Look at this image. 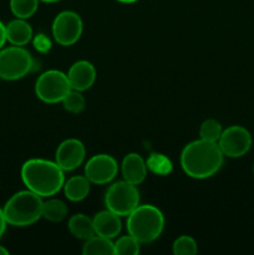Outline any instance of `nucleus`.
Returning a JSON list of instances; mask_svg holds the SVG:
<instances>
[{"instance_id":"nucleus-1","label":"nucleus","mask_w":254,"mask_h":255,"mask_svg":"<svg viewBox=\"0 0 254 255\" xmlns=\"http://www.w3.org/2000/svg\"><path fill=\"white\" fill-rule=\"evenodd\" d=\"M224 154L218 142L198 139L187 144L181 153V166L187 176L206 179L214 176L223 166Z\"/></svg>"},{"instance_id":"nucleus-2","label":"nucleus","mask_w":254,"mask_h":255,"mask_svg":"<svg viewBox=\"0 0 254 255\" xmlns=\"http://www.w3.org/2000/svg\"><path fill=\"white\" fill-rule=\"evenodd\" d=\"M21 181L27 189L45 198L55 196L64 187L65 176L56 162L31 158L22 164Z\"/></svg>"},{"instance_id":"nucleus-3","label":"nucleus","mask_w":254,"mask_h":255,"mask_svg":"<svg viewBox=\"0 0 254 255\" xmlns=\"http://www.w3.org/2000/svg\"><path fill=\"white\" fill-rule=\"evenodd\" d=\"M42 197L26 189L12 194L2 212L9 226L29 227L42 218Z\"/></svg>"},{"instance_id":"nucleus-4","label":"nucleus","mask_w":254,"mask_h":255,"mask_svg":"<svg viewBox=\"0 0 254 255\" xmlns=\"http://www.w3.org/2000/svg\"><path fill=\"white\" fill-rule=\"evenodd\" d=\"M127 232L141 244L156 241L164 228V217L152 204L138 206L127 216Z\"/></svg>"},{"instance_id":"nucleus-5","label":"nucleus","mask_w":254,"mask_h":255,"mask_svg":"<svg viewBox=\"0 0 254 255\" xmlns=\"http://www.w3.org/2000/svg\"><path fill=\"white\" fill-rule=\"evenodd\" d=\"M34 67L31 54L22 46L2 47L0 50V79L16 81L26 76Z\"/></svg>"},{"instance_id":"nucleus-6","label":"nucleus","mask_w":254,"mask_h":255,"mask_svg":"<svg viewBox=\"0 0 254 255\" xmlns=\"http://www.w3.org/2000/svg\"><path fill=\"white\" fill-rule=\"evenodd\" d=\"M105 204L109 211L120 217H127L139 206V192L127 181L112 183L105 194Z\"/></svg>"},{"instance_id":"nucleus-7","label":"nucleus","mask_w":254,"mask_h":255,"mask_svg":"<svg viewBox=\"0 0 254 255\" xmlns=\"http://www.w3.org/2000/svg\"><path fill=\"white\" fill-rule=\"evenodd\" d=\"M71 90L67 75L59 70H49L40 75L35 84L37 99L45 104H57Z\"/></svg>"},{"instance_id":"nucleus-8","label":"nucleus","mask_w":254,"mask_h":255,"mask_svg":"<svg viewBox=\"0 0 254 255\" xmlns=\"http://www.w3.org/2000/svg\"><path fill=\"white\" fill-rule=\"evenodd\" d=\"M84 24L77 12L65 10L56 15L52 22V36L61 46H71L79 41Z\"/></svg>"},{"instance_id":"nucleus-9","label":"nucleus","mask_w":254,"mask_h":255,"mask_svg":"<svg viewBox=\"0 0 254 255\" xmlns=\"http://www.w3.org/2000/svg\"><path fill=\"white\" fill-rule=\"evenodd\" d=\"M253 139L252 134L246 127L234 126L223 129L218 139V146L224 156L229 158H239L247 154L251 149Z\"/></svg>"},{"instance_id":"nucleus-10","label":"nucleus","mask_w":254,"mask_h":255,"mask_svg":"<svg viewBox=\"0 0 254 255\" xmlns=\"http://www.w3.org/2000/svg\"><path fill=\"white\" fill-rule=\"evenodd\" d=\"M117 172H119V164L116 159L110 154H96L85 164V176L94 184L110 183L117 176Z\"/></svg>"},{"instance_id":"nucleus-11","label":"nucleus","mask_w":254,"mask_h":255,"mask_svg":"<svg viewBox=\"0 0 254 255\" xmlns=\"http://www.w3.org/2000/svg\"><path fill=\"white\" fill-rule=\"evenodd\" d=\"M86 148L84 143L77 138L65 139L59 144L55 153V162L59 164L64 172L74 171L79 168L85 161Z\"/></svg>"},{"instance_id":"nucleus-12","label":"nucleus","mask_w":254,"mask_h":255,"mask_svg":"<svg viewBox=\"0 0 254 255\" xmlns=\"http://www.w3.org/2000/svg\"><path fill=\"white\" fill-rule=\"evenodd\" d=\"M67 79L72 90L80 92L86 91L91 89L96 81V69L90 61L80 60L70 67L67 72Z\"/></svg>"},{"instance_id":"nucleus-13","label":"nucleus","mask_w":254,"mask_h":255,"mask_svg":"<svg viewBox=\"0 0 254 255\" xmlns=\"http://www.w3.org/2000/svg\"><path fill=\"white\" fill-rule=\"evenodd\" d=\"M95 227V233L100 237H104L107 239L116 238L122 229V223L120 216L115 214L114 212L102 211L99 212L96 216L92 218Z\"/></svg>"},{"instance_id":"nucleus-14","label":"nucleus","mask_w":254,"mask_h":255,"mask_svg":"<svg viewBox=\"0 0 254 255\" xmlns=\"http://www.w3.org/2000/svg\"><path fill=\"white\" fill-rule=\"evenodd\" d=\"M121 168L125 181L129 182L134 186H138L146 179V162L138 153H128L127 156H125Z\"/></svg>"},{"instance_id":"nucleus-15","label":"nucleus","mask_w":254,"mask_h":255,"mask_svg":"<svg viewBox=\"0 0 254 255\" xmlns=\"http://www.w3.org/2000/svg\"><path fill=\"white\" fill-rule=\"evenodd\" d=\"M6 27V40L11 45L15 46H25L29 44L32 39V27L26 19H16L11 20Z\"/></svg>"},{"instance_id":"nucleus-16","label":"nucleus","mask_w":254,"mask_h":255,"mask_svg":"<svg viewBox=\"0 0 254 255\" xmlns=\"http://www.w3.org/2000/svg\"><path fill=\"white\" fill-rule=\"evenodd\" d=\"M91 182L86 176H74L64 183V193L69 201L81 202L89 196Z\"/></svg>"},{"instance_id":"nucleus-17","label":"nucleus","mask_w":254,"mask_h":255,"mask_svg":"<svg viewBox=\"0 0 254 255\" xmlns=\"http://www.w3.org/2000/svg\"><path fill=\"white\" fill-rule=\"evenodd\" d=\"M69 231L75 238L81 239V241H87L91 237H94L95 234V227H94V221L91 218H89L85 214H75L71 218L69 219Z\"/></svg>"},{"instance_id":"nucleus-18","label":"nucleus","mask_w":254,"mask_h":255,"mask_svg":"<svg viewBox=\"0 0 254 255\" xmlns=\"http://www.w3.org/2000/svg\"><path fill=\"white\" fill-rule=\"evenodd\" d=\"M82 253L85 255H112L115 254V243H112L111 239L95 234L85 242Z\"/></svg>"},{"instance_id":"nucleus-19","label":"nucleus","mask_w":254,"mask_h":255,"mask_svg":"<svg viewBox=\"0 0 254 255\" xmlns=\"http://www.w3.org/2000/svg\"><path fill=\"white\" fill-rule=\"evenodd\" d=\"M67 212H69V209H67L65 202L52 198L44 202V206H42V218H45L49 222L57 223V222H61L66 218Z\"/></svg>"},{"instance_id":"nucleus-20","label":"nucleus","mask_w":254,"mask_h":255,"mask_svg":"<svg viewBox=\"0 0 254 255\" xmlns=\"http://www.w3.org/2000/svg\"><path fill=\"white\" fill-rule=\"evenodd\" d=\"M40 0H10V10L19 19H29L37 11Z\"/></svg>"},{"instance_id":"nucleus-21","label":"nucleus","mask_w":254,"mask_h":255,"mask_svg":"<svg viewBox=\"0 0 254 255\" xmlns=\"http://www.w3.org/2000/svg\"><path fill=\"white\" fill-rule=\"evenodd\" d=\"M62 106L70 114H81L86 106V101L82 94L76 90H70L66 96L62 100Z\"/></svg>"},{"instance_id":"nucleus-22","label":"nucleus","mask_w":254,"mask_h":255,"mask_svg":"<svg viewBox=\"0 0 254 255\" xmlns=\"http://www.w3.org/2000/svg\"><path fill=\"white\" fill-rule=\"evenodd\" d=\"M222 132H223L222 125L214 119L206 120L201 125V127H199V137H201V139H204V141L218 142Z\"/></svg>"},{"instance_id":"nucleus-23","label":"nucleus","mask_w":254,"mask_h":255,"mask_svg":"<svg viewBox=\"0 0 254 255\" xmlns=\"http://www.w3.org/2000/svg\"><path fill=\"white\" fill-rule=\"evenodd\" d=\"M139 242L132 236H124L115 243V254L119 255H137L139 253Z\"/></svg>"},{"instance_id":"nucleus-24","label":"nucleus","mask_w":254,"mask_h":255,"mask_svg":"<svg viewBox=\"0 0 254 255\" xmlns=\"http://www.w3.org/2000/svg\"><path fill=\"white\" fill-rule=\"evenodd\" d=\"M172 249L176 255H194L198 252V246L192 237L181 236L174 241Z\"/></svg>"},{"instance_id":"nucleus-25","label":"nucleus","mask_w":254,"mask_h":255,"mask_svg":"<svg viewBox=\"0 0 254 255\" xmlns=\"http://www.w3.org/2000/svg\"><path fill=\"white\" fill-rule=\"evenodd\" d=\"M34 46L39 52L46 54L51 49V41L49 37L44 34H39L34 37Z\"/></svg>"},{"instance_id":"nucleus-26","label":"nucleus","mask_w":254,"mask_h":255,"mask_svg":"<svg viewBox=\"0 0 254 255\" xmlns=\"http://www.w3.org/2000/svg\"><path fill=\"white\" fill-rule=\"evenodd\" d=\"M6 41V27H5V24H2V21H0V50L4 47Z\"/></svg>"},{"instance_id":"nucleus-27","label":"nucleus","mask_w":254,"mask_h":255,"mask_svg":"<svg viewBox=\"0 0 254 255\" xmlns=\"http://www.w3.org/2000/svg\"><path fill=\"white\" fill-rule=\"evenodd\" d=\"M6 226H7V222H6V219H5L4 212H2V208H0V238L4 236Z\"/></svg>"},{"instance_id":"nucleus-28","label":"nucleus","mask_w":254,"mask_h":255,"mask_svg":"<svg viewBox=\"0 0 254 255\" xmlns=\"http://www.w3.org/2000/svg\"><path fill=\"white\" fill-rule=\"evenodd\" d=\"M0 255H9V251L2 246H0Z\"/></svg>"},{"instance_id":"nucleus-29","label":"nucleus","mask_w":254,"mask_h":255,"mask_svg":"<svg viewBox=\"0 0 254 255\" xmlns=\"http://www.w3.org/2000/svg\"><path fill=\"white\" fill-rule=\"evenodd\" d=\"M117 1L124 2V4H132V2H136L138 1V0H117Z\"/></svg>"},{"instance_id":"nucleus-30","label":"nucleus","mask_w":254,"mask_h":255,"mask_svg":"<svg viewBox=\"0 0 254 255\" xmlns=\"http://www.w3.org/2000/svg\"><path fill=\"white\" fill-rule=\"evenodd\" d=\"M40 1L49 2V4H51V2H57V1H60V0H40Z\"/></svg>"},{"instance_id":"nucleus-31","label":"nucleus","mask_w":254,"mask_h":255,"mask_svg":"<svg viewBox=\"0 0 254 255\" xmlns=\"http://www.w3.org/2000/svg\"><path fill=\"white\" fill-rule=\"evenodd\" d=\"M253 173H254V166H253Z\"/></svg>"},{"instance_id":"nucleus-32","label":"nucleus","mask_w":254,"mask_h":255,"mask_svg":"<svg viewBox=\"0 0 254 255\" xmlns=\"http://www.w3.org/2000/svg\"><path fill=\"white\" fill-rule=\"evenodd\" d=\"M0 80H1V79H0Z\"/></svg>"}]
</instances>
